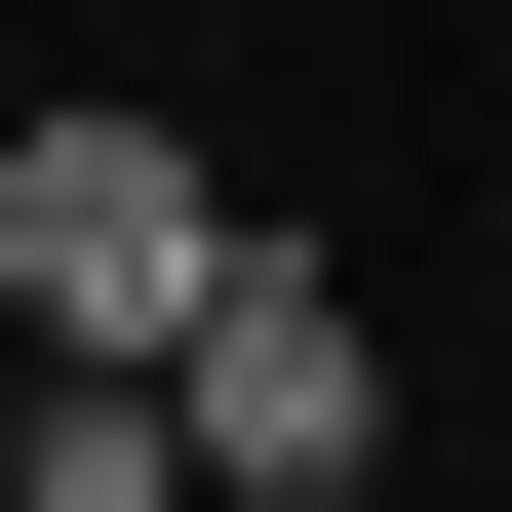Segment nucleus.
<instances>
[{"mask_svg":"<svg viewBox=\"0 0 512 512\" xmlns=\"http://www.w3.org/2000/svg\"><path fill=\"white\" fill-rule=\"evenodd\" d=\"M197 316H237L197 119H0V355H40V394H158Z\"/></svg>","mask_w":512,"mask_h":512,"instance_id":"obj_1","label":"nucleus"},{"mask_svg":"<svg viewBox=\"0 0 512 512\" xmlns=\"http://www.w3.org/2000/svg\"><path fill=\"white\" fill-rule=\"evenodd\" d=\"M158 434H197V512H355V473H394V355H355V276H316V237H237V316L158 355Z\"/></svg>","mask_w":512,"mask_h":512,"instance_id":"obj_2","label":"nucleus"},{"mask_svg":"<svg viewBox=\"0 0 512 512\" xmlns=\"http://www.w3.org/2000/svg\"><path fill=\"white\" fill-rule=\"evenodd\" d=\"M0 434H40V355H0Z\"/></svg>","mask_w":512,"mask_h":512,"instance_id":"obj_3","label":"nucleus"}]
</instances>
